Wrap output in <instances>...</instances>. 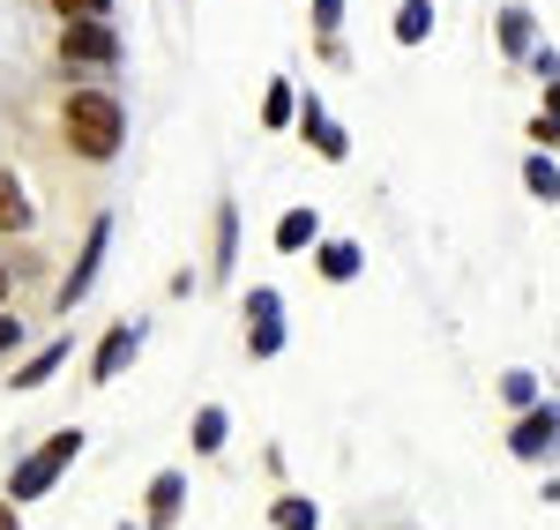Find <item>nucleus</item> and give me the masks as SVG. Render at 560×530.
Instances as JSON below:
<instances>
[{
	"label": "nucleus",
	"mask_w": 560,
	"mask_h": 530,
	"mask_svg": "<svg viewBox=\"0 0 560 530\" xmlns=\"http://www.w3.org/2000/svg\"><path fill=\"white\" fill-rule=\"evenodd\" d=\"M60 128H68V150H75V157L105 165V157H120V142H128V113H120L113 90H75V97L60 105Z\"/></svg>",
	"instance_id": "obj_1"
},
{
	"label": "nucleus",
	"mask_w": 560,
	"mask_h": 530,
	"mask_svg": "<svg viewBox=\"0 0 560 530\" xmlns=\"http://www.w3.org/2000/svg\"><path fill=\"white\" fill-rule=\"evenodd\" d=\"M75 448H83V434H52V441H45L38 456L23 463V471H15V486H8V493H15V500H38V493L52 486L68 463H75Z\"/></svg>",
	"instance_id": "obj_2"
},
{
	"label": "nucleus",
	"mask_w": 560,
	"mask_h": 530,
	"mask_svg": "<svg viewBox=\"0 0 560 530\" xmlns=\"http://www.w3.org/2000/svg\"><path fill=\"white\" fill-rule=\"evenodd\" d=\"M60 60H120L113 23H68V31H60Z\"/></svg>",
	"instance_id": "obj_3"
},
{
	"label": "nucleus",
	"mask_w": 560,
	"mask_h": 530,
	"mask_svg": "<svg viewBox=\"0 0 560 530\" xmlns=\"http://www.w3.org/2000/svg\"><path fill=\"white\" fill-rule=\"evenodd\" d=\"M128 352H135V329H113V337L97 344V358H90V381H113V374L128 366Z\"/></svg>",
	"instance_id": "obj_4"
},
{
	"label": "nucleus",
	"mask_w": 560,
	"mask_h": 530,
	"mask_svg": "<svg viewBox=\"0 0 560 530\" xmlns=\"http://www.w3.org/2000/svg\"><path fill=\"white\" fill-rule=\"evenodd\" d=\"M97 262H105V224H90V247H83V262H75V276L60 284V299H83L90 276H97Z\"/></svg>",
	"instance_id": "obj_5"
},
{
	"label": "nucleus",
	"mask_w": 560,
	"mask_h": 530,
	"mask_svg": "<svg viewBox=\"0 0 560 530\" xmlns=\"http://www.w3.org/2000/svg\"><path fill=\"white\" fill-rule=\"evenodd\" d=\"M179 500H187V486H179V471H165L158 486H150V530H165L179 516Z\"/></svg>",
	"instance_id": "obj_6"
},
{
	"label": "nucleus",
	"mask_w": 560,
	"mask_h": 530,
	"mask_svg": "<svg viewBox=\"0 0 560 530\" xmlns=\"http://www.w3.org/2000/svg\"><path fill=\"white\" fill-rule=\"evenodd\" d=\"M0 232H31V202H23V187L0 173Z\"/></svg>",
	"instance_id": "obj_7"
},
{
	"label": "nucleus",
	"mask_w": 560,
	"mask_h": 530,
	"mask_svg": "<svg viewBox=\"0 0 560 530\" xmlns=\"http://www.w3.org/2000/svg\"><path fill=\"white\" fill-rule=\"evenodd\" d=\"M60 358H68V337H60V344H45V352L31 358L23 374H15V389H38V381H52V374H60Z\"/></svg>",
	"instance_id": "obj_8"
},
{
	"label": "nucleus",
	"mask_w": 560,
	"mask_h": 530,
	"mask_svg": "<svg viewBox=\"0 0 560 530\" xmlns=\"http://www.w3.org/2000/svg\"><path fill=\"white\" fill-rule=\"evenodd\" d=\"M427 31H433V8H427V0H404V8H396V38L419 45Z\"/></svg>",
	"instance_id": "obj_9"
},
{
	"label": "nucleus",
	"mask_w": 560,
	"mask_h": 530,
	"mask_svg": "<svg viewBox=\"0 0 560 530\" xmlns=\"http://www.w3.org/2000/svg\"><path fill=\"white\" fill-rule=\"evenodd\" d=\"M306 239H314V210H292V217H277V247H284V255H300Z\"/></svg>",
	"instance_id": "obj_10"
},
{
	"label": "nucleus",
	"mask_w": 560,
	"mask_h": 530,
	"mask_svg": "<svg viewBox=\"0 0 560 530\" xmlns=\"http://www.w3.org/2000/svg\"><path fill=\"white\" fill-rule=\"evenodd\" d=\"M322 276H337V284L359 276V247H351V239H329V247H322Z\"/></svg>",
	"instance_id": "obj_11"
},
{
	"label": "nucleus",
	"mask_w": 560,
	"mask_h": 530,
	"mask_svg": "<svg viewBox=\"0 0 560 530\" xmlns=\"http://www.w3.org/2000/svg\"><path fill=\"white\" fill-rule=\"evenodd\" d=\"M60 8V23H105L113 15V0H52Z\"/></svg>",
	"instance_id": "obj_12"
},
{
	"label": "nucleus",
	"mask_w": 560,
	"mask_h": 530,
	"mask_svg": "<svg viewBox=\"0 0 560 530\" xmlns=\"http://www.w3.org/2000/svg\"><path fill=\"white\" fill-rule=\"evenodd\" d=\"M195 448H202V456L224 448V411H202V419H195Z\"/></svg>",
	"instance_id": "obj_13"
},
{
	"label": "nucleus",
	"mask_w": 560,
	"mask_h": 530,
	"mask_svg": "<svg viewBox=\"0 0 560 530\" xmlns=\"http://www.w3.org/2000/svg\"><path fill=\"white\" fill-rule=\"evenodd\" d=\"M261 120H269V128H284V120H292V83H269V97H261Z\"/></svg>",
	"instance_id": "obj_14"
},
{
	"label": "nucleus",
	"mask_w": 560,
	"mask_h": 530,
	"mask_svg": "<svg viewBox=\"0 0 560 530\" xmlns=\"http://www.w3.org/2000/svg\"><path fill=\"white\" fill-rule=\"evenodd\" d=\"M306 128H314V150H322V157H345V134L329 128V120H322L314 105H306Z\"/></svg>",
	"instance_id": "obj_15"
},
{
	"label": "nucleus",
	"mask_w": 560,
	"mask_h": 530,
	"mask_svg": "<svg viewBox=\"0 0 560 530\" xmlns=\"http://www.w3.org/2000/svg\"><path fill=\"white\" fill-rule=\"evenodd\" d=\"M546 434H553V419H523V426H516V456H538Z\"/></svg>",
	"instance_id": "obj_16"
},
{
	"label": "nucleus",
	"mask_w": 560,
	"mask_h": 530,
	"mask_svg": "<svg viewBox=\"0 0 560 530\" xmlns=\"http://www.w3.org/2000/svg\"><path fill=\"white\" fill-rule=\"evenodd\" d=\"M277 530H314V508L306 500H277Z\"/></svg>",
	"instance_id": "obj_17"
},
{
	"label": "nucleus",
	"mask_w": 560,
	"mask_h": 530,
	"mask_svg": "<svg viewBox=\"0 0 560 530\" xmlns=\"http://www.w3.org/2000/svg\"><path fill=\"white\" fill-rule=\"evenodd\" d=\"M523 23H530L523 8H509V15H501V38H509V52H516V45H523Z\"/></svg>",
	"instance_id": "obj_18"
},
{
	"label": "nucleus",
	"mask_w": 560,
	"mask_h": 530,
	"mask_svg": "<svg viewBox=\"0 0 560 530\" xmlns=\"http://www.w3.org/2000/svg\"><path fill=\"white\" fill-rule=\"evenodd\" d=\"M314 15H322V31H337V15H345V0H314Z\"/></svg>",
	"instance_id": "obj_19"
},
{
	"label": "nucleus",
	"mask_w": 560,
	"mask_h": 530,
	"mask_svg": "<svg viewBox=\"0 0 560 530\" xmlns=\"http://www.w3.org/2000/svg\"><path fill=\"white\" fill-rule=\"evenodd\" d=\"M15 337H23V329H15V321H8V314H0V352H8V344H15Z\"/></svg>",
	"instance_id": "obj_20"
},
{
	"label": "nucleus",
	"mask_w": 560,
	"mask_h": 530,
	"mask_svg": "<svg viewBox=\"0 0 560 530\" xmlns=\"http://www.w3.org/2000/svg\"><path fill=\"white\" fill-rule=\"evenodd\" d=\"M0 530H15V508H0Z\"/></svg>",
	"instance_id": "obj_21"
},
{
	"label": "nucleus",
	"mask_w": 560,
	"mask_h": 530,
	"mask_svg": "<svg viewBox=\"0 0 560 530\" xmlns=\"http://www.w3.org/2000/svg\"><path fill=\"white\" fill-rule=\"evenodd\" d=\"M0 299H8V269H0Z\"/></svg>",
	"instance_id": "obj_22"
}]
</instances>
